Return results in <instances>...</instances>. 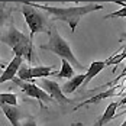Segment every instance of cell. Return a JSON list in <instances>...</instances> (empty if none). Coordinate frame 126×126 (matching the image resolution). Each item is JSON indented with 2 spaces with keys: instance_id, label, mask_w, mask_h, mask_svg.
<instances>
[{
  "instance_id": "cell-22",
  "label": "cell",
  "mask_w": 126,
  "mask_h": 126,
  "mask_svg": "<svg viewBox=\"0 0 126 126\" xmlns=\"http://www.w3.org/2000/svg\"><path fill=\"white\" fill-rule=\"evenodd\" d=\"M123 104H126V96H125V97H123L120 101H119V106H123Z\"/></svg>"
},
{
  "instance_id": "cell-20",
  "label": "cell",
  "mask_w": 126,
  "mask_h": 126,
  "mask_svg": "<svg viewBox=\"0 0 126 126\" xmlns=\"http://www.w3.org/2000/svg\"><path fill=\"white\" fill-rule=\"evenodd\" d=\"M125 76H126V64H125V68H123V71H122V74H120V76H117V77H116V78L113 80V84H116V83H117L119 80H122V78H123Z\"/></svg>"
},
{
  "instance_id": "cell-11",
  "label": "cell",
  "mask_w": 126,
  "mask_h": 126,
  "mask_svg": "<svg viewBox=\"0 0 126 126\" xmlns=\"http://www.w3.org/2000/svg\"><path fill=\"white\" fill-rule=\"evenodd\" d=\"M117 107H119V103L112 101V103L106 107L104 113L97 119V122H96V123H93L91 126H104V125H107L110 120L116 119V109H117Z\"/></svg>"
},
{
  "instance_id": "cell-8",
  "label": "cell",
  "mask_w": 126,
  "mask_h": 126,
  "mask_svg": "<svg viewBox=\"0 0 126 126\" xmlns=\"http://www.w3.org/2000/svg\"><path fill=\"white\" fill-rule=\"evenodd\" d=\"M23 64V58L19 55H15L12 61L6 65V68L3 70V73L0 74V84L6 83V81H12L17 74V70L20 68V65Z\"/></svg>"
},
{
  "instance_id": "cell-2",
  "label": "cell",
  "mask_w": 126,
  "mask_h": 126,
  "mask_svg": "<svg viewBox=\"0 0 126 126\" xmlns=\"http://www.w3.org/2000/svg\"><path fill=\"white\" fill-rule=\"evenodd\" d=\"M0 42L10 47L15 55L25 58L28 63L32 61V58H33V41H31L29 36H26L22 31H19L15 26L13 17H10L4 23V29L0 32Z\"/></svg>"
},
{
  "instance_id": "cell-26",
  "label": "cell",
  "mask_w": 126,
  "mask_h": 126,
  "mask_svg": "<svg viewBox=\"0 0 126 126\" xmlns=\"http://www.w3.org/2000/svg\"><path fill=\"white\" fill-rule=\"evenodd\" d=\"M120 126H126V119H125V122H123V123H122Z\"/></svg>"
},
{
  "instance_id": "cell-7",
  "label": "cell",
  "mask_w": 126,
  "mask_h": 126,
  "mask_svg": "<svg viewBox=\"0 0 126 126\" xmlns=\"http://www.w3.org/2000/svg\"><path fill=\"white\" fill-rule=\"evenodd\" d=\"M123 93V87L122 86H112L110 88H107L106 91H103V93H99V94H96L94 97H91V99H88V100L83 101L81 104H77L76 107H74V110H78L80 107H83V106H87V104H97L99 101L104 100V99H107V97H112V96H117V94H122Z\"/></svg>"
},
{
  "instance_id": "cell-19",
  "label": "cell",
  "mask_w": 126,
  "mask_h": 126,
  "mask_svg": "<svg viewBox=\"0 0 126 126\" xmlns=\"http://www.w3.org/2000/svg\"><path fill=\"white\" fill-rule=\"evenodd\" d=\"M22 126H38V125H36V120L32 116H28L22 120Z\"/></svg>"
},
{
  "instance_id": "cell-25",
  "label": "cell",
  "mask_w": 126,
  "mask_h": 126,
  "mask_svg": "<svg viewBox=\"0 0 126 126\" xmlns=\"http://www.w3.org/2000/svg\"><path fill=\"white\" fill-rule=\"evenodd\" d=\"M71 126H81V123H71Z\"/></svg>"
},
{
  "instance_id": "cell-15",
  "label": "cell",
  "mask_w": 126,
  "mask_h": 126,
  "mask_svg": "<svg viewBox=\"0 0 126 126\" xmlns=\"http://www.w3.org/2000/svg\"><path fill=\"white\" fill-rule=\"evenodd\" d=\"M110 1L120 4L122 9H119V10H116V12H112V13H109V15H106L104 19L107 20V19H113V17H126V3H123L122 0H110Z\"/></svg>"
},
{
  "instance_id": "cell-21",
  "label": "cell",
  "mask_w": 126,
  "mask_h": 126,
  "mask_svg": "<svg viewBox=\"0 0 126 126\" xmlns=\"http://www.w3.org/2000/svg\"><path fill=\"white\" fill-rule=\"evenodd\" d=\"M4 68H6V65H4V63H3V61L0 60V71L3 73V70H4Z\"/></svg>"
},
{
  "instance_id": "cell-12",
  "label": "cell",
  "mask_w": 126,
  "mask_h": 126,
  "mask_svg": "<svg viewBox=\"0 0 126 126\" xmlns=\"http://www.w3.org/2000/svg\"><path fill=\"white\" fill-rule=\"evenodd\" d=\"M107 65H106V61H93V63L88 65L87 71H86V78H84V83H83V86L86 87L88 83L94 78L96 76H99L101 71L106 68Z\"/></svg>"
},
{
  "instance_id": "cell-23",
  "label": "cell",
  "mask_w": 126,
  "mask_h": 126,
  "mask_svg": "<svg viewBox=\"0 0 126 126\" xmlns=\"http://www.w3.org/2000/svg\"><path fill=\"white\" fill-rule=\"evenodd\" d=\"M122 114H126V107L122 110V113H120V114H116V117H117V116H122Z\"/></svg>"
},
{
  "instance_id": "cell-16",
  "label": "cell",
  "mask_w": 126,
  "mask_h": 126,
  "mask_svg": "<svg viewBox=\"0 0 126 126\" xmlns=\"http://www.w3.org/2000/svg\"><path fill=\"white\" fill-rule=\"evenodd\" d=\"M0 104L17 106V96L15 93H0Z\"/></svg>"
},
{
  "instance_id": "cell-18",
  "label": "cell",
  "mask_w": 126,
  "mask_h": 126,
  "mask_svg": "<svg viewBox=\"0 0 126 126\" xmlns=\"http://www.w3.org/2000/svg\"><path fill=\"white\" fill-rule=\"evenodd\" d=\"M10 17H12V13L6 9V3H0V28H3Z\"/></svg>"
},
{
  "instance_id": "cell-14",
  "label": "cell",
  "mask_w": 126,
  "mask_h": 126,
  "mask_svg": "<svg viewBox=\"0 0 126 126\" xmlns=\"http://www.w3.org/2000/svg\"><path fill=\"white\" fill-rule=\"evenodd\" d=\"M52 76L58 77V78H67V80H70L71 77H74V68H73V65L70 61H67L65 58H61V70L60 71H54L52 73Z\"/></svg>"
},
{
  "instance_id": "cell-9",
  "label": "cell",
  "mask_w": 126,
  "mask_h": 126,
  "mask_svg": "<svg viewBox=\"0 0 126 126\" xmlns=\"http://www.w3.org/2000/svg\"><path fill=\"white\" fill-rule=\"evenodd\" d=\"M0 109L3 110L4 116H6L7 120L12 123V126H22V120L25 119V116H23V112H22L17 106L0 104Z\"/></svg>"
},
{
  "instance_id": "cell-24",
  "label": "cell",
  "mask_w": 126,
  "mask_h": 126,
  "mask_svg": "<svg viewBox=\"0 0 126 126\" xmlns=\"http://www.w3.org/2000/svg\"><path fill=\"white\" fill-rule=\"evenodd\" d=\"M122 39H125V41H126V31L122 33ZM125 47H126V45H125Z\"/></svg>"
},
{
  "instance_id": "cell-17",
  "label": "cell",
  "mask_w": 126,
  "mask_h": 126,
  "mask_svg": "<svg viewBox=\"0 0 126 126\" xmlns=\"http://www.w3.org/2000/svg\"><path fill=\"white\" fill-rule=\"evenodd\" d=\"M125 58H126V47H123L122 52H117L116 55H112V57L106 61V65H117L122 60H125Z\"/></svg>"
},
{
  "instance_id": "cell-1",
  "label": "cell",
  "mask_w": 126,
  "mask_h": 126,
  "mask_svg": "<svg viewBox=\"0 0 126 126\" xmlns=\"http://www.w3.org/2000/svg\"><path fill=\"white\" fill-rule=\"evenodd\" d=\"M32 4L39 10L47 12V15H51L55 20H61L64 23H68L71 32H76L77 25L86 15L104 9L103 4H97V3H86V4L68 6V7H55V6H47V4H39V3H32Z\"/></svg>"
},
{
  "instance_id": "cell-5",
  "label": "cell",
  "mask_w": 126,
  "mask_h": 126,
  "mask_svg": "<svg viewBox=\"0 0 126 126\" xmlns=\"http://www.w3.org/2000/svg\"><path fill=\"white\" fill-rule=\"evenodd\" d=\"M12 81L17 86V87H20V90L25 93L26 96H29V97H32V99H36V100L39 101V104H41V107H44V103H48V101L52 100V97H51L49 94H48L47 91H44L39 86H36L35 83L23 81V80H20V78H16V77L13 78Z\"/></svg>"
},
{
  "instance_id": "cell-6",
  "label": "cell",
  "mask_w": 126,
  "mask_h": 126,
  "mask_svg": "<svg viewBox=\"0 0 126 126\" xmlns=\"http://www.w3.org/2000/svg\"><path fill=\"white\" fill-rule=\"evenodd\" d=\"M39 87L42 88L44 91H47L51 97H52V100H57L60 104H70V103H73V100H71L70 97H67V96L63 93L61 86H58L57 81H52V80H49L48 77L41 78Z\"/></svg>"
},
{
  "instance_id": "cell-13",
  "label": "cell",
  "mask_w": 126,
  "mask_h": 126,
  "mask_svg": "<svg viewBox=\"0 0 126 126\" xmlns=\"http://www.w3.org/2000/svg\"><path fill=\"white\" fill-rule=\"evenodd\" d=\"M54 67L52 65H35V67H31L29 71H31V80H35V78H45V77L52 76V71Z\"/></svg>"
},
{
  "instance_id": "cell-4",
  "label": "cell",
  "mask_w": 126,
  "mask_h": 126,
  "mask_svg": "<svg viewBox=\"0 0 126 126\" xmlns=\"http://www.w3.org/2000/svg\"><path fill=\"white\" fill-rule=\"evenodd\" d=\"M20 12L25 17V22L28 28H29V39L33 41L35 33H41V32H48L52 23L49 22V19L44 15L42 12H39V9H36L32 3H23L20 6Z\"/></svg>"
},
{
  "instance_id": "cell-10",
  "label": "cell",
  "mask_w": 126,
  "mask_h": 126,
  "mask_svg": "<svg viewBox=\"0 0 126 126\" xmlns=\"http://www.w3.org/2000/svg\"><path fill=\"white\" fill-rule=\"evenodd\" d=\"M84 78H86V74H77V76L71 77L70 81H65L63 86H61V90L63 93L67 96V94H71L74 93L77 88H80L84 83Z\"/></svg>"
},
{
  "instance_id": "cell-3",
  "label": "cell",
  "mask_w": 126,
  "mask_h": 126,
  "mask_svg": "<svg viewBox=\"0 0 126 126\" xmlns=\"http://www.w3.org/2000/svg\"><path fill=\"white\" fill-rule=\"evenodd\" d=\"M48 36H49V39H48L47 44H41V45H39L41 49L54 52L55 55H58V57H61V58H65L67 61H70L71 65H74L76 68H78V70H84L83 64L80 63V61L77 60V57L74 55V52H73V49H71L70 44L60 35L58 29H57L54 25L51 26L49 31H48Z\"/></svg>"
}]
</instances>
